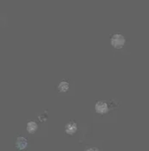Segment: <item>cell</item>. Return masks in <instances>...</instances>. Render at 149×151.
<instances>
[{
	"label": "cell",
	"instance_id": "cell-1",
	"mask_svg": "<svg viewBox=\"0 0 149 151\" xmlns=\"http://www.w3.org/2000/svg\"><path fill=\"white\" fill-rule=\"evenodd\" d=\"M127 42L126 37L120 33V32H115L111 36L110 39V43L112 45V46L117 50H120L122 49Z\"/></svg>",
	"mask_w": 149,
	"mask_h": 151
},
{
	"label": "cell",
	"instance_id": "cell-2",
	"mask_svg": "<svg viewBox=\"0 0 149 151\" xmlns=\"http://www.w3.org/2000/svg\"><path fill=\"white\" fill-rule=\"evenodd\" d=\"M95 111L96 113H98L99 114H107L110 111L109 108V104L105 101H99L96 102L95 104Z\"/></svg>",
	"mask_w": 149,
	"mask_h": 151
},
{
	"label": "cell",
	"instance_id": "cell-3",
	"mask_svg": "<svg viewBox=\"0 0 149 151\" xmlns=\"http://www.w3.org/2000/svg\"><path fill=\"white\" fill-rule=\"evenodd\" d=\"M64 130H65V133L69 135H72L74 134L77 130H78V124L73 122V121H71L69 122L66 125H65V128H64Z\"/></svg>",
	"mask_w": 149,
	"mask_h": 151
},
{
	"label": "cell",
	"instance_id": "cell-4",
	"mask_svg": "<svg viewBox=\"0 0 149 151\" xmlns=\"http://www.w3.org/2000/svg\"><path fill=\"white\" fill-rule=\"evenodd\" d=\"M28 145V142L27 140L23 137V136H19L18 139H17V142H16V147L19 150H25L26 147Z\"/></svg>",
	"mask_w": 149,
	"mask_h": 151
},
{
	"label": "cell",
	"instance_id": "cell-5",
	"mask_svg": "<svg viewBox=\"0 0 149 151\" xmlns=\"http://www.w3.org/2000/svg\"><path fill=\"white\" fill-rule=\"evenodd\" d=\"M38 129V124L35 122H29L26 125V130L28 131V133L30 134H33L35 133Z\"/></svg>",
	"mask_w": 149,
	"mask_h": 151
},
{
	"label": "cell",
	"instance_id": "cell-6",
	"mask_svg": "<svg viewBox=\"0 0 149 151\" xmlns=\"http://www.w3.org/2000/svg\"><path fill=\"white\" fill-rule=\"evenodd\" d=\"M69 87H70L69 82L66 81H64H64H61L59 82V86H58V88H59V92H61V93H65V92H67V91L69 90Z\"/></svg>",
	"mask_w": 149,
	"mask_h": 151
},
{
	"label": "cell",
	"instance_id": "cell-7",
	"mask_svg": "<svg viewBox=\"0 0 149 151\" xmlns=\"http://www.w3.org/2000/svg\"><path fill=\"white\" fill-rule=\"evenodd\" d=\"M85 151H100L98 149H96V148H89V149H87Z\"/></svg>",
	"mask_w": 149,
	"mask_h": 151
}]
</instances>
